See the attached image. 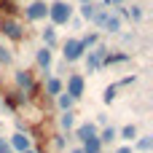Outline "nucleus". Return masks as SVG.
I'll use <instances>...</instances> for the list:
<instances>
[{
    "instance_id": "obj_1",
    "label": "nucleus",
    "mask_w": 153,
    "mask_h": 153,
    "mask_svg": "<svg viewBox=\"0 0 153 153\" xmlns=\"http://www.w3.org/2000/svg\"><path fill=\"white\" fill-rule=\"evenodd\" d=\"M102 32H108V35H116L118 30H121V16L116 13V11H110V8H97V13H94V19H91Z\"/></svg>"
},
{
    "instance_id": "obj_2",
    "label": "nucleus",
    "mask_w": 153,
    "mask_h": 153,
    "mask_svg": "<svg viewBox=\"0 0 153 153\" xmlns=\"http://www.w3.org/2000/svg\"><path fill=\"white\" fill-rule=\"evenodd\" d=\"M48 19H51V27H59V24H67L73 19V5L65 3V0H56L48 5Z\"/></svg>"
},
{
    "instance_id": "obj_3",
    "label": "nucleus",
    "mask_w": 153,
    "mask_h": 153,
    "mask_svg": "<svg viewBox=\"0 0 153 153\" xmlns=\"http://www.w3.org/2000/svg\"><path fill=\"white\" fill-rule=\"evenodd\" d=\"M83 43H81V38H67L65 40V46H62V56H65V62H78L81 56H83Z\"/></svg>"
},
{
    "instance_id": "obj_4",
    "label": "nucleus",
    "mask_w": 153,
    "mask_h": 153,
    "mask_svg": "<svg viewBox=\"0 0 153 153\" xmlns=\"http://www.w3.org/2000/svg\"><path fill=\"white\" fill-rule=\"evenodd\" d=\"M108 54H110L108 46H97L94 51H89V56H86V73H97L102 67V62H105Z\"/></svg>"
},
{
    "instance_id": "obj_5",
    "label": "nucleus",
    "mask_w": 153,
    "mask_h": 153,
    "mask_svg": "<svg viewBox=\"0 0 153 153\" xmlns=\"http://www.w3.org/2000/svg\"><path fill=\"white\" fill-rule=\"evenodd\" d=\"M24 16H27V22H40V19L48 16V5H46L43 0H32V3L24 8Z\"/></svg>"
},
{
    "instance_id": "obj_6",
    "label": "nucleus",
    "mask_w": 153,
    "mask_h": 153,
    "mask_svg": "<svg viewBox=\"0 0 153 153\" xmlns=\"http://www.w3.org/2000/svg\"><path fill=\"white\" fill-rule=\"evenodd\" d=\"M0 30H3V35L11 38V40H22V38H24V27H22L16 19H3V22H0Z\"/></svg>"
},
{
    "instance_id": "obj_7",
    "label": "nucleus",
    "mask_w": 153,
    "mask_h": 153,
    "mask_svg": "<svg viewBox=\"0 0 153 153\" xmlns=\"http://www.w3.org/2000/svg\"><path fill=\"white\" fill-rule=\"evenodd\" d=\"M83 89H86V81H83V75L75 73V75L67 78V91H65V94H70L73 100H81V97H83Z\"/></svg>"
},
{
    "instance_id": "obj_8",
    "label": "nucleus",
    "mask_w": 153,
    "mask_h": 153,
    "mask_svg": "<svg viewBox=\"0 0 153 153\" xmlns=\"http://www.w3.org/2000/svg\"><path fill=\"white\" fill-rule=\"evenodd\" d=\"M8 145H11L13 153H24V151H30V137H27L24 132H16V134L8 140Z\"/></svg>"
},
{
    "instance_id": "obj_9",
    "label": "nucleus",
    "mask_w": 153,
    "mask_h": 153,
    "mask_svg": "<svg viewBox=\"0 0 153 153\" xmlns=\"http://www.w3.org/2000/svg\"><path fill=\"white\" fill-rule=\"evenodd\" d=\"M16 86H19V89H27V91H32V86H35V81H32V73H30V70H16Z\"/></svg>"
},
{
    "instance_id": "obj_10",
    "label": "nucleus",
    "mask_w": 153,
    "mask_h": 153,
    "mask_svg": "<svg viewBox=\"0 0 153 153\" xmlns=\"http://www.w3.org/2000/svg\"><path fill=\"white\" fill-rule=\"evenodd\" d=\"M75 137L81 140V143H86V140H91V137H97V126L89 121V124H81L78 129H75Z\"/></svg>"
},
{
    "instance_id": "obj_11",
    "label": "nucleus",
    "mask_w": 153,
    "mask_h": 153,
    "mask_svg": "<svg viewBox=\"0 0 153 153\" xmlns=\"http://www.w3.org/2000/svg\"><path fill=\"white\" fill-rule=\"evenodd\" d=\"M35 62H38V67L40 70H46L48 73V67H51V48H38V54H35Z\"/></svg>"
},
{
    "instance_id": "obj_12",
    "label": "nucleus",
    "mask_w": 153,
    "mask_h": 153,
    "mask_svg": "<svg viewBox=\"0 0 153 153\" xmlns=\"http://www.w3.org/2000/svg\"><path fill=\"white\" fill-rule=\"evenodd\" d=\"M62 89H65V86H62L59 78H48V81H46V94H48V97H59Z\"/></svg>"
},
{
    "instance_id": "obj_13",
    "label": "nucleus",
    "mask_w": 153,
    "mask_h": 153,
    "mask_svg": "<svg viewBox=\"0 0 153 153\" xmlns=\"http://www.w3.org/2000/svg\"><path fill=\"white\" fill-rule=\"evenodd\" d=\"M81 151H83V153H102V143H100L97 137H91V140L81 143Z\"/></svg>"
},
{
    "instance_id": "obj_14",
    "label": "nucleus",
    "mask_w": 153,
    "mask_h": 153,
    "mask_svg": "<svg viewBox=\"0 0 153 153\" xmlns=\"http://www.w3.org/2000/svg\"><path fill=\"white\" fill-rule=\"evenodd\" d=\"M116 13H118V16L124 13V16H129L132 22H140V19H143V8H140V5H132V8H121V11H116Z\"/></svg>"
},
{
    "instance_id": "obj_15",
    "label": "nucleus",
    "mask_w": 153,
    "mask_h": 153,
    "mask_svg": "<svg viewBox=\"0 0 153 153\" xmlns=\"http://www.w3.org/2000/svg\"><path fill=\"white\" fill-rule=\"evenodd\" d=\"M40 38H43V46H46V48H51V46L56 43V30H54V27L48 24V27H46V30L40 32Z\"/></svg>"
},
{
    "instance_id": "obj_16",
    "label": "nucleus",
    "mask_w": 153,
    "mask_h": 153,
    "mask_svg": "<svg viewBox=\"0 0 153 153\" xmlns=\"http://www.w3.org/2000/svg\"><path fill=\"white\" fill-rule=\"evenodd\" d=\"M59 126H62V129H67V132H70V129H73V126H75V113H73V110H65V113H62V116H59Z\"/></svg>"
},
{
    "instance_id": "obj_17",
    "label": "nucleus",
    "mask_w": 153,
    "mask_h": 153,
    "mask_svg": "<svg viewBox=\"0 0 153 153\" xmlns=\"http://www.w3.org/2000/svg\"><path fill=\"white\" fill-rule=\"evenodd\" d=\"M134 148H137L140 153H148V151L153 148V137H151V134H145V137H137V140H134Z\"/></svg>"
},
{
    "instance_id": "obj_18",
    "label": "nucleus",
    "mask_w": 153,
    "mask_h": 153,
    "mask_svg": "<svg viewBox=\"0 0 153 153\" xmlns=\"http://www.w3.org/2000/svg\"><path fill=\"white\" fill-rule=\"evenodd\" d=\"M56 105H59V110L65 113V110H73V105H75V100H73L70 94H65V91H62V94L56 97Z\"/></svg>"
},
{
    "instance_id": "obj_19",
    "label": "nucleus",
    "mask_w": 153,
    "mask_h": 153,
    "mask_svg": "<svg viewBox=\"0 0 153 153\" xmlns=\"http://www.w3.org/2000/svg\"><path fill=\"white\" fill-rule=\"evenodd\" d=\"M118 137H121V140H126V143H134V140H137V126H134V124L124 126V129L118 132Z\"/></svg>"
},
{
    "instance_id": "obj_20",
    "label": "nucleus",
    "mask_w": 153,
    "mask_h": 153,
    "mask_svg": "<svg viewBox=\"0 0 153 153\" xmlns=\"http://www.w3.org/2000/svg\"><path fill=\"white\" fill-rule=\"evenodd\" d=\"M116 137H118V132H116V129H113V126H105V129H102V132H100V134H97V140H100V143H102V145H105V143H113V140H116Z\"/></svg>"
},
{
    "instance_id": "obj_21",
    "label": "nucleus",
    "mask_w": 153,
    "mask_h": 153,
    "mask_svg": "<svg viewBox=\"0 0 153 153\" xmlns=\"http://www.w3.org/2000/svg\"><path fill=\"white\" fill-rule=\"evenodd\" d=\"M94 13H97V5H94V3H83V5H81V16H83V19H89V22H91V19H94Z\"/></svg>"
},
{
    "instance_id": "obj_22",
    "label": "nucleus",
    "mask_w": 153,
    "mask_h": 153,
    "mask_svg": "<svg viewBox=\"0 0 153 153\" xmlns=\"http://www.w3.org/2000/svg\"><path fill=\"white\" fill-rule=\"evenodd\" d=\"M11 62H13L11 48H8V46H0V65H11Z\"/></svg>"
},
{
    "instance_id": "obj_23",
    "label": "nucleus",
    "mask_w": 153,
    "mask_h": 153,
    "mask_svg": "<svg viewBox=\"0 0 153 153\" xmlns=\"http://www.w3.org/2000/svg\"><path fill=\"white\" fill-rule=\"evenodd\" d=\"M97 40H100V35H86V38H81V43H83V48H91V46H97Z\"/></svg>"
},
{
    "instance_id": "obj_24",
    "label": "nucleus",
    "mask_w": 153,
    "mask_h": 153,
    "mask_svg": "<svg viewBox=\"0 0 153 153\" xmlns=\"http://www.w3.org/2000/svg\"><path fill=\"white\" fill-rule=\"evenodd\" d=\"M102 100H105V102L110 105V102L116 100V86H108V89H105V97H102Z\"/></svg>"
},
{
    "instance_id": "obj_25",
    "label": "nucleus",
    "mask_w": 153,
    "mask_h": 153,
    "mask_svg": "<svg viewBox=\"0 0 153 153\" xmlns=\"http://www.w3.org/2000/svg\"><path fill=\"white\" fill-rule=\"evenodd\" d=\"M0 5H3V8L8 11V13H16V11H19V8H16V5H13L11 0H0Z\"/></svg>"
},
{
    "instance_id": "obj_26",
    "label": "nucleus",
    "mask_w": 153,
    "mask_h": 153,
    "mask_svg": "<svg viewBox=\"0 0 153 153\" xmlns=\"http://www.w3.org/2000/svg\"><path fill=\"white\" fill-rule=\"evenodd\" d=\"M0 153H13V151H11V145H8V140H5V137H0Z\"/></svg>"
},
{
    "instance_id": "obj_27",
    "label": "nucleus",
    "mask_w": 153,
    "mask_h": 153,
    "mask_svg": "<svg viewBox=\"0 0 153 153\" xmlns=\"http://www.w3.org/2000/svg\"><path fill=\"white\" fill-rule=\"evenodd\" d=\"M129 83H134V75H126V78L118 81V86H129Z\"/></svg>"
},
{
    "instance_id": "obj_28",
    "label": "nucleus",
    "mask_w": 153,
    "mask_h": 153,
    "mask_svg": "<svg viewBox=\"0 0 153 153\" xmlns=\"http://www.w3.org/2000/svg\"><path fill=\"white\" fill-rule=\"evenodd\" d=\"M116 153H132V148H129V145H124V148H118Z\"/></svg>"
},
{
    "instance_id": "obj_29",
    "label": "nucleus",
    "mask_w": 153,
    "mask_h": 153,
    "mask_svg": "<svg viewBox=\"0 0 153 153\" xmlns=\"http://www.w3.org/2000/svg\"><path fill=\"white\" fill-rule=\"evenodd\" d=\"M73 153H83V151H81V148H75V151H73Z\"/></svg>"
},
{
    "instance_id": "obj_30",
    "label": "nucleus",
    "mask_w": 153,
    "mask_h": 153,
    "mask_svg": "<svg viewBox=\"0 0 153 153\" xmlns=\"http://www.w3.org/2000/svg\"><path fill=\"white\" fill-rule=\"evenodd\" d=\"M83 3H91V0H81V5H83Z\"/></svg>"
},
{
    "instance_id": "obj_31",
    "label": "nucleus",
    "mask_w": 153,
    "mask_h": 153,
    "mask_svg": "<svg viewBox=\"0 0 153 153\" xmlns=\"http://www.w3.org/2000/svg\"><path fill=\"white\" fill-rule=\"evenodd\" d=\"M24 153H35V151H24Z\"/></svg>"
}]
</instances>
